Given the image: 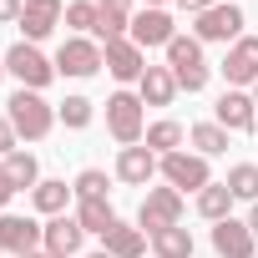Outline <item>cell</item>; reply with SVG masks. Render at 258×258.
I'll use <instances>...</instances> for the list:
<instances>
[{"instance_id":"1","label":"cell","mask_w":258,"mask_h":258,"mask_svg":"<svg viewBox=\"0 0 258 258\" xmlns=\"http://www.w3.org/2000/svg\"><path fill=\"white\" fill-rule=\"evenodd\" d=\"M6 116H11V126H16V137H26V142L51 137V126H56V106H51L41 91H26V86L6 101Z\"/></svg>"},{"instance_id":"2","label":"cell","mask_w":258,"mask_h":258,"mask_svg":"<svg viewBox=\"0 0 258 258\" xmlns=\"http://www.w3.org/2000/svg\"><path fill=\"white\" fill-rule=\"evenodd\" d=\"M167 66L177 76V91H203L213 81V66L203 61V41L198 36H172L167 41Z\"/></svg>"},{"instance_id":"3","label":"cell","mask_w":258,"mask_h":258,"mask_svg":"<svg viewBox=\"0 0 258 258\" xmlns=\"http://www.w3.org/2000/svg\"><path fill=\"white\" fill-rule=\"evenodd\" d=\"M106 132L121 147H137L147 137V111H142V96L137 91H111L106 96Z\"/></svg>"},{"instance_id":"4","label":"cell","mask_w":258,"mask_h":258,"mask_svg":"<svg viewBox=\"0 0 258 258\" xmlns=\"http://www.w3.org/2000/svg\"><path fill=\"white\" fill-rule=\"evenodd\" d=\"M6 76H16L26 91H46V86L56 81V61H46L31 41H16V46L6 51Z\"/></svg>"},{"instance_id":"5","label":"cell","mask_w":258,"mask_h":258,"mask_svg":"<svg viewBox=\"0 0 258 258\" xmlns=\"http://www.w3.org/2000/svg\"><path fill=\"white\" fill-rule=\"evenodd\" d=\"M157 172H162V182H167V187H177V192H203V187L213 182V172H208V157H203V152H167Z\"/></svg>"},{"instance_id":"6","label":"cell","mask_w":258,"mask_h":258,"mask_svg":"<svg viewBox=\"0 0 258 258\" xmlns=\"http://www.w3.org/2000/svg\"><path fill=\"white\" fill-rule=\"evenodd\" d=\"M177 223H182V192H177V187H152V192L142 198V208H137V228L152 238V233L177 228Z\"/></svg>"},{"instance_id":"7","label":"cell","mask_w":258,"mask_h":258,"mask_svg":"<svg viewBox=\"0 0 258 258\" xmlns=\"http://www.w3.org/2000/svg\"><path fill=\"white\" fill-rule=\"evenodd\" d=\"M192 36L208 46V41H243V6H213L203 16H192Z\"/></svg>"},{"instance_id":"8","label":"cell","mask_w":258,"mask_h":258,"mask_svg":"<svg viewBox=\"0 0 258 258\" xmlns=\"http://www.w3.org/2000/svg\"><path fill=\"white\" fill-rule=\"evenodd\" d=\"M101 71V46L91 36H66L61 51H56V76H96Z\"/></svg>"},{"instance_id":"9","label":"cell","mask_w":258,"mask_h":258,"mask_svg":"<svg viewBox=\"0 0 258 258\" xmlns=\"http://www.w3.org/2000/svg\"><path fill=\"white\" fill-rule=\"evenodd\" d=\"M41 233H46V223H36V218L0 213V253L26 258V253H36V248H41Z\"/></svg>"},{"instance_id":"10","label":"cell","mask_w":258,"mask_h":258,"mask_svg":"<svg viewBox=\"0 0 258 258\" xmlns=\"http://www.w3.org/2000/svg\"><path fill=\"white\" fill-rule=\"evenodd\" d=\"M213 253H218V258H258V238H253L248 218H243V223H238V218L213 223Z\"/></svg>"},{"instance_id":"11","label":"cell","mask_w":258,"mask_h":258,"mask_svg":"<svg viewBox=\"0 0 258 258\" xmlns=\"http://www.w3.org/2000/svg\"><path fill=\"white\" fill-rule=\"evenodd\" d=\"M223 76H228L233 91L258 86V36H243V41L228 46V56H223Z\"/></svg>"},{"instance_id":"12","label":"cell","mask_w":258,"mask_h":258,"mask_svg":"<svg viewBox=\"0 0 258 258\" xmlns=\"http://www.w3.org/2000/svg\"><path fill=\"white\" fill-rule=\"evenodd\" d=\"M101 66L116 76V81H142V71H147V51L126 36V41H106L101 46Z\"/></svg>"},{"instance_id":"13","label":"cell","mask_w":258,"mask_h":258,"mask_svg":"<svg viewBox=\"0 0 258 258\" xmlns=\"http://www.w3.org/2000/svg\"><path fill=\"white\" fill-rule=\"evenodd\" d=\"M213 111H218V126H228V132H258V101H253V91H223Z\"/></svg>"},{"instance_id":"14","label":"cell","mask_w":258,"mask_h":258,"mask_svg":"<svg viewBox=\"0 0 258 258\" xmlns=\"http://www.w3.org/2000/svg\"><path fill=\"white\" fill-rule=\"evenodd\" d=\"M66 21V6H61V0H26V11H21V31H26V41L36 46V41H46L56 26Z\"/></svg>"},{"instance_id":"15","label":"cell","mask_w":258,"mask_h":258,"mask_svg":"<svg viewBox=\"0 0 258 258\" xmlns=\"http://www.w3.org/2000/svg\"><path fill=\"white\" fill-rule=\"evenodd\" d=\"M81 243H86V228L76 223V213L66 218H46V233H41V248L46 253H61V258H76L81 253Z\"/></svg>"},{"instance_id":"16","label":"cell","mask_w":258,"mask_h":258,"mask_svg":"<svg viewBox=\"0 0 258 258\" xmlns=\"http://www.w3.org/2000/svg\"><path fill=\"white\" fill-rule=\"evenodd\" d=\"M157 167H162V157H157V152H147L142 142L116 152V177H121L126 187H147V182L157 177Z\"/></svg>"},{"instance_id":"17","label":"cell","mask_w":258,"mask_h":258,"mask_svg":"<svg viewBox=\"0 0 258 258\" xmlns=\"http://www.w3.org/2000/svg\"><path fill=\"white\" fill-rule=\"evenodd\" d=\"M177 36V26H172V16L167 11H137L132 16V41L142 46V51H152V46H162L167 51V41Z\"/></svg>"},{"instance_id":"18","label":"cell","mask_w":258,"mask_h":258,"mask_svg":"<svg viewBox=\"0 0 258 258\" xmlns=\"http://www.w3.org/2000/svg\"><path fill=\"white\" fill-rule=\"evenodd\" d=\"M137 96H142V106H172V96H177L172 66H147L142 81H137Z\"/></svg>"},{"instance_id":"19","label":"cell","mask_w":258,"mask_h":258,"mask_svg":"<svg viewBox=\"0 0 258 258\" xmlns=\"http://www.w3.org/2000/svg\"><path fill=\"white\" fill-rule=\"evenodd\" d=\"M76 223L86 228V233H96V238H106L121 218L111 213V203L106 198H76Z\"/></svg>"},{"instance_id":"20","label":"cell","mask_w":258,"mask_h":258,"mask_svg":"<svg viewBox=\"0 0 258 258\" xmlns=\"http://www.w3.org/2000/svg\"><path fill=\"white\" fill-rule=\"evenodd\" d=\"M101 243H106V253H111V258H142L152 238H147L142 228H132V223H116V228H111Z\"/></svg>"},{"instance_id":"21","label":"cell","mask_w":258,"mask_h":258,"mask_svg":"<svg viewBox=\"0 0 258 258\" xmlns=\"http://www.w3.org/2000/svg\"><path fill=\"white\" fill-rule=\"evenodd\" d=\"M71 198H76V187H66V182H56V177H41V182H36V192H31L36 213H46V218H61Z\"/></svg>"},{"instance_id":"22","label":"cell","mask_w":258,"mask_h":258,"mask_svg":"<svg viewBox=\"0 0 258 258\" xmlns=\"http://www.w3.org/2000/svg\"><path fill=\"white\" fill-rule=\"evenodd\" d=\"M182 121H172V116H162V121H152L147 126V137H142V147L147 152H157V157H167V152H182Z\"/></svg>"},{"instance_id":"23","label":"cell","mask_w":258,"mask_h":258,"mask_svg":"<svg viewBox=\"0 0 258 258\" xmlns=\"http://www.w3.org/2000/svg\"><path fill=\"white\" fill-rule=\"evenodd\" d=\"M233 192H228V182H208L203 192H198V213L208 218V223H223V218H233Z\"/></svg>"},{"instance_id":"24","label":"cell","mask_w":258,"mask_h":258,"mask_svg":"<svg viewBox=\"0 0 258 258\" xmlns=\"http://www.w3.org/2000/svg\"><path fill=\"white\" fill-rule=\"evenodd\" d=\"M126 36H132V6H101L91 41H126Z\"/></svg>"},{"instance_id":"25","label":"cell","mask_w":258,"mask_h":258,"mask_svg":"<svg viewBox=\"0 0 258 258\" xmlns=\"http://www.w3.org/2000/svg\"><path fill=\"white\" fill-rule=\"evenodd\" d=\"M0 167H6V177L16 182V192H26V187L36 192V182H41V167H36V157H31V152H21V147H16L11 157H0Z\"/></svg>"},{"instance_id":"26","label":"cell","mask_w":258,"mask_h":258,"mask_svg":"<svg viewBox=\"0 0 258 258\" xmlns=\"http://www.w3.org/2000/svg\"><path fill=\"white\" fill-rule=\"evenodd\" d=\"M152 253L157 258H192V233L177 223V228H162V233H152Z\"/></svg>"},{"instance_id":"27","label":"cell","mask_w":258,"mask_h":258,"mask_svg":"<svg viewBox=\"0 0 258 258\" xmlns=\"http://www.w3.org/2000/svg\"><path fill=\"white\" fill-rule=\"evenodd\" d=\"M187 137H192V147H198L203 157H223V152H228V137H233V132H228V126H218V121H198Z\"/></svg>"},{"instance_id":"28","label":"cell","mask_w":258,"mask_h":258,"mask_svg":"<svg viewBox=\"0 0 258 258\" xmlns=\"http://www.w3.org/2000/svg\"><path fill=\"white\" fill-rule=\"evenodd\" d=\"M223 182H228V192H233L238 203H258V162H238Z\"/></svg>"},{"instance_id":"29","label":"cell","mask_w":258,"mask_h":258,"mask_svg":"<svg viewBox=\"0 0 258 258\" xmlns=\"http://www.w3.org/2000/svg\"><path fill=\"white\" fill-rule=\"evenodd\" d=\"M96 21H101V6H96V0H71V6H66V26H71L76 36H96Z\"/></svg>"},{"instance_id":"30","label":"cell","mask_w":258,"mask_h":258,"mask_svg":"<svg viewBox=\"0 0 258 258\" xmlns=\"http://www.w3.org/2000/svg\"><path fill=\"white\" fill-rule=\"evenodd\" d=\"M56 121H66L71 132H81V126H91V101H86V96H66V101L56 106Z\"/></svg>"},{"instance_id":"31","label":"cell","mask_w":258,"mask_h":258,"mask_svg":"<svg viewBox=\"0 0 258 258\" xmlns=\"http://www.w3.org/2000/svg\"><path fill=\"white\" fill-rule=\"evenodd\" d=\"M71 187H76V198H106V187H111V182H106V172H101V167H86V172H76V182H71Z\"/></svg>"},{"instance_id":"32","label":"cell","mask_w":258,"mask_h":258,"mask_svg":"<svg viewBox=\"0 0 258 258\" xmlns=\"http://www.w3.org/2000/svg\"><path fill=\"white\" fill-rule=\"evenodd\" d=\"M16 142H21V137H16L11 116H0V157H11V152H16Z\"/></svg>"},{"instance_id":"33","label":"cell","mask_w":258,"mask_h":258,"mask_svg":"<svg viewBox=\"0 0 258 258\" xmlns=\"http://www.w3.org/2000/svg\"><path fill=\"white\" fill-rule=\"evenodd\" d=\"M21 11H26V0H0V26L21 21Z\"/></svg>"},{"instance_id":"34","label":"cell","mask_w":258,"mask_h":258,"mask_svg":"<svg viewBox=\"0 0 258 258\" xmlns=\"http://www.w3.org/2000/svg\"><path fill=\"white\" fill-rule=\"evenodd\" d=\"M218 0H177V11H187V16H203V11H213Z\"/></svg>"},{"instance_id":"35","label":"cell","mask_w":258,"mask_h":258,"mask_svg":"<svg viewBox=\"0 0 258 258\" xmlns=\"http://www.w3.org/2000/svg\"><path fill=\"white\" fill-rule=\"evenodd\" d=\"M11 198H16V182H11V177H6V167H0V208H6V203H11Z\"/></svg>"},{"instance_id":"36","label":"cell","mask_w":258,"mask_h":258,"mask_svg":"<svg viewBox=\"0 0 258 258\" xmlns=\"http://www.w3.org/2000/svg\"><path fill=\"white\" fill-rule=\"evenodd\" d=\"M248 228H253V238H258V203H253V213H248Z\"/></svg>"},{"instance_id":"37","label":"cell","mask_w":258,"mask_h":258,"mask_svg":"<svg viewBox=\"0 0 258 258\" xmlns=\"http://www.w3.org/2000/svg\"><path fill=\"white\" fill-rule=\"evenodd\" d=\"M26 258H61V253H46V248H36V253H26Z\"/></svg>"},{"instance_id":"38","label":"cell","mask_w":258,"mask_h":258,"mask_svg":"<svg viewBox=\"0 0 258 258\" xmlns=\"http://www.w3.org/2000/svg\"><path fill=\"white\" fill-rule=\"evenodd\" d=\"M96 6H132V0H96Z\"/></svg>"},{"instance_id":"39","label":"cell","mask_w":258,"mask_h":258,"mask_svg":"<svg viewBox=\"0 0 258 258\" xmlns=\"http://www.w3.org/2000/svg\"><path fill=\"white\" fill-rule=\"evenodd\" d=\"M162 6H167V0H147V11H162Z\"/></svg>"},{"instance_id":"40","label":"cell","mask_w":258,"mask_h":258,"mask_svg":"<svg viewBox=\"0 0 258 258\" xmlns=\"http://www.w3.org/2000/svg\"><path fill=\"white\" fill-rule=\"evenodd\" d=\"M86 258H111V253H106V248H96V253H86Z\"/></svg>"},{"instance_id":"41","label":"cell","mask_w":258,"mask_h":258,"mask_svg":"<svg viewBox=\"0 0 258 258\" xmlns=\"http://www.w3.org/2000/svg\"><path fill=\"white\" fill-rule=\"evenodd\" d=\"M0 76H6V56H0Z\"/></svg>"},{"instance_id":"42","label":"cell","mask_w":258,"mask_h":258,"mask_svg":"<svg viewBox=\"0 0 258 258\" xmlns=\"http://www.w3.org/2000/svg\"><path fill=\"white\" fill-rule=\"evenodd\" d=\"M253 101H258V86H253Z\"/></svg>"}]
</instances>
